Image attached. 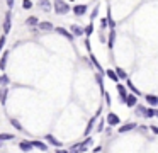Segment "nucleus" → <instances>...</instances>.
<instances>
[{
	"label": "nucleus",
	"mask_w": 158,
	"mask_h": 153,
	"mask_svg": "<svg viewBox=\"0 0 158 153\" xmlns=\"http://www.w3.org/2000/svg\"><path fill=\"white\" fill-rule=\"evenodd\" d=\"M99 114H100V111L97 112L95 117H92V119L89 121V124H87V129H85V136H89V134H90V131L94 129V126H95V121H97V117H99Z\"/></svg>",
	"instance_id": "nucleus-11"
},
{
	"label": "nucleus",
	"mask_w": 158,
	"mask_h": 153,
	"mask_svg": "<svg viewBox=\"0 0 158 153\" xmlns=\"http://www.w3.org/2000/svg\"><path fill=\"white\" fill-rule=\"evenodd\" d=\"M7 95H9V88L2 87V90H0V102H2V105L7 104Z\"/></svg>",
	"instance_id": "nucleus-12"
},
{
	"label": "nucleus",
	"mask_w": 158,
	"mask_h": 153,
	"mask_svg": "<svg viewBox=\"0 0 158 153\" xmlns=\"http://www.w3.org/2000/svg\"><path fill=\"white\" fill-rule=\"evenodd\" d=\"M19 148H21V150H22V151H24V153H29V151H31L32 148H34V146L31 145V141H27V139H22V141L19 143Z\"/></svg>",
	"instance_id": "nucleus-7"
},
{
	"label": "nucleus",
	"mask_w": 158,
	"mask_h": 153,
	"mask_svg": "<svg viewBox=\"0 0 158 153\" xmlns=\"http://www.w3.org/2000/svg\"><path fill=\"white\" fill-rule=\"evenodd\" d=\"M144 100L151 105V107H156L158 105V95H153V94H146L144 95Z\"/></svg>",
	"instance_id": "nucleus-6"
},
{
	"label": "nucleus",
	"mask_w": 158,
	"mask_h": 153,
	"mask_svg": "<svg viewBox=\"0 0 158 153\" xmlns=\"http://www.w3.org/2000/svg\"><path fill=\"white\" fill-rule=\"evenodd\" d=\"M116 73H117V77H119V80H127V75H126V71H124L123 68L117 66L116 68Z\"/></svg>",
	"instance_id": "nucleus-24"
},
{
	"label": "nucleus",
	"mask_w": 158,
	"mask_h": 153,
	"mask_svg": "<svg viewBox=\"0 0 158 153\" xmlns=\"http://www.w3.org/2000/svg\"><path fill=\"white\" fill-rule=\"evenodd\" d=\"M55 31H56V32H58V34H61V36H65L66 39H70V41L73 39V34H72V32H68V31H66V29H63V27H56Z\"/></svg>",
	"instance_id": "nucleus-14"
},
{
	"label": "nucleus",
	"mask_w": 158,
	"mask_h": 153,
	"mask_svg": "<svg viewBox=\"0 0 158 153\" xmlns=\"http://www.w3.org/2000/svg\"><path fill=\"white\" fill-rule=\"evenodd\" d=\"M97 14H99V5H97L95 9L92 10V15H90V19H95V17H97Z\"/></svg>",
	"instance_id": "nucleus-36"
},
{
	"label": "nucleus",
	"mask_w": 158,
	"mask_h": 153,
	"mask_svg": "<svg viewBox=\"0 0 158 153\" xmlns=\"http://www.w3.org/2000/svg\"><path fill=\"white\" fill-rule=\"evenodd\" d=\"M9 83H10V78H9L7 75H0V85H2V87H7Z\"/></svg>",
	"instance_id": "nucleus-26"
},
{
	"label": "nucleus",
	"mask_w": 158,
	"mask_h": 153,
	"mask_svg": "<svg viewBox=\"0 0 158 153\" xmlns=\"http://www.w3.org/2000/svg\"><path fill=\"white\" fill-rule=\"evenodd\" d=\"M15 136L10 134V133H0V143H4V141H10V139H14Z\"/></svg>",
	"instance_id": "nucleus-18"
},
{
	"label": "nucleus",
	"mask_w": 158,
	"mask_h": 153,
	"mask_svg": "<svg viewBox=\"0 0 158 153\" xmlns=\"http://www.w3.org/2000/svg\"><path fill=\"white\" fill-rule=\"evenodd\" d=\"M107 73V77L110 78V80L114 82V83H119V77H117V73H116V70H107L106 71Z\"/></svg>",
	"instance_id": "nucleus-16"
},
{
	"label": "nucleus",
	"mask_w": 158,
	"mask_h": 153,
	"mask_svg": "<svg viewBox=\"0 0 158 153\" xmlns=\"http://www.w3.org/2000/svg\"><path fill=\"white\" fill-rule=\"evenodd\" d=\"M106 122H107V126H119L121 124V117L116 114V112H109V114L106 116Z\"/></svg>",
	"instance_id": "nucleus-2"
},
{
	"label": "nucleus",
	"mask_w": 158,
	"mask_h": 153,
	"mask_svg": "<svg viewBox=\"0 0 158 153\" xmlns=\"http://www.w3.org/2000/svg\"><path fill=\"white\" fill-rule=\"evenodd\" d=\"M150 129H151V133H153V134L158 136V126H150Z\"/></svg>",
	"instance_id": "nucleus-38"
},
{
	"label": "nucleus",
	"mask_w": 158,
	"mask_h": 153,
	"mask_svg": "<svg viewBox=\"0 0 158 153\" xmlns=\"http://www.w3.org/2000/svg\"><path fill=\"white\" fill-rule=\"evenodd\" d=\"M4 44H5V36H2L0 37V51L4 49Z\"/></svg>",
	"instance_id": "nucleus-37"
},
{
	"label": "nucleus",
	"mask_w": 158,
	"mask_h": 153,
	"mask_svg": "<svg viewBox=\"0 0 158 153\" xmlns=\"http://www.w3.org/2000/svg\"><path fill=\"white\" fill-rule=\"evenodd\" d=\"M44 139L49 143V145L56 146V148H61V141H60V139H56L53 134H46V136H44Z\"/></svg>",
	"instance_id": "nucleus-8"
},
{
	"label": "nucleus",
	"mask_w": 158,
	"mask_h": 153,
	"mask_svg": "<svg viewBox=\"0 0 158 153\" xmlns=\"http://www.w3.org/2000/svg\"><path fill=\"white\" fill-rule=\"evenodd\" d=\"M95 80H97V83H99V87H100V92L104 94V82H102V77H100V75H95Z\"/></svg>",
	"instance_id": "nucleus-30"
},
{
	"label": "nucleus",
	"mask_w": 158,
	"mask_h": 153,
	"mask_svg": "<svg viewBox=\"0 0 158 153\" xmlns=\"http://www.w3.org/2000/svg\"><path fill=\"white\" fill-rule=\"evenodd\" d=\"M107 26H109V20H107V19H100V27H102V29H106Z\"/></svg>",
	"instance_id": "nucleus-35"
},
{
	"label": "nucleus",
	"mask_w": 158,
	"mask_h": 153,
	"mask_svg": "<svg viewBox=\"0 0 158 153\" xmlns=\"http://www.w3.org/2000/svg\"><path fill=\"white\" fill-rule=\"evenodd\" d=\"M104 97H106V104L110 105V95H109V92H107V90H104Z\"/></svg>",
	"instance_id": "nucleus-34"
},
{
	"label": "nucleus",
	"mask_w": 158,
	"mask_h": 153,
	"mask_svg": "<svg viewBox=\"0 0 158 153\" xmlns=\"http://www.w3.org/2000/svg\"><path fill=\"white\" fill-rule=\"evenodd\" d=\"M156 114H158V109L150 107V109H146V112H144V117H156Z\"/></svg>",
	"instance_id": "nucleus-21"
},
{
	"label": "nucleus",
	"mask_w": 158,
	"mask_h": 153,
	"mask_svg": "<svg viewBox=\"0 0 158 153\" xmlns=\"http://www.w3.org/2000/svg\"><path fill=\"white\" fill-rule=\"evenodd\" d=\"M31 145L34 146V148L41 150V151H48V146H46V143H43V141H38V139H31Z\"/></svg>",
	"instance_id": "nucleus-10"
},
{
	"label": "nucleus",
	"mask_w": 158,
	"mask_h": 153,
	"mask_svg": "<svg viewBox=\"0 0 158 153\" xmlns=\"http://www.w3.org/2000/svg\"><path fill=\"white\" fill-rule=\"evenodd\" d=\"M7 58H9V51H4V54H2V58H0V70H5Z\"/></svg>",
	"instance_id": "nucleus-19"
},
{
	"label": "nucleus",
	"mask_w": 158,
	"mask_h": 153,
	"mask_svg": "<svg viewBox=\"0 0 158 153\" xmlns=\"http://www.w3.org/2000/svg\"><path fill=\"white\" fill-rule=\"evenodd\" d=\"M22 7H24L26 10H29L32 7V2H31V0H24V2H22Z\"/></svg>",
	"instance_id": "nucleus-32"
},
{
	"label": "nucleus",
	"mask_w": 158,
	"mask_h": 153,
	"mask_svg": "<svg viewBox=\"0 0 158 153\" xmlns=\"http://www.w3.org/2000/svg\"><path fill=\"white\" fill-rule=\"evenodd\" d=\"M126 87H127V88H129V90H131V94H134V95H139V90H138V88L134 87V83H133V82L129 80V78H127V80H126Z\"/></svg>",
	"instance_id": "nucleus-17"
},
{
	"label": "nucleus",
	"mask_w": 158,
	"mask_h": 153,
	"mask_svg": "<svg viewBox=\"0 0 158 153\" xmlns=\"http://www.w3.org/2000/svg\"><path fill=\"white\" fill-rule=\"evenodd\" d=\"M136 122H126V124H123V126H119V128H117V133H121V134H123V133H127V131H133L134 128H136Z\"/></svg>",
	"instance_id": "nucleus-5"
},
{
	"label": "nucleus",
	"mask_w": 158,
	"mask_h": 153,
	"mask_svg": "<svg viewBox=\"0 0 158 153\" xmlns=\"http://www.w3.org/2000/svg\"><path fill=\"white\" fill-rule=\"evenodd\" d=\"M38 27H39V31H53V29H55V27H53V24L48 22V20H44V22H39Z\"/></svg>",
	"instance_id": "nucleus-13"
},
{
	"label": "nucleus",
	"mask_w": 158,
	"mask_h": 153,
	"mask_svg": "<svg viewBox=\"0 0 158 153\" xmlns=\"http://www.w3.org/2000/svg\"><path fill=\"white\" fill-rule=\"evenodd\" d=\"M114 41H116V31L110 29V32H109V44H107V46H109L110 49L114 48Z\"/></svg>",
	"instance_id": "nucleus-22"
},
{
	"label": "nucleus",
	"mask_w": 158,
	"mask_h": 153,
	"mask_svg": "<svg viewBox=\"0 0 158 153\" xmlns=\"http://www.w3.org/2000/svg\"><path fill=\"white\" fill-rule=\"evenodd\" d=\"M90 61H92V63H94V66H95V68H97V70H99V71H104V70H102V66H100V63H99V61H97V58L94 56L92 53H90Z\"/></svg>",
	"instance_id": "nucleus-27"
},
{
	"label": "nucleus",
	"mask_w": 158,
	"mask_h": 153,
	"mask_svg": "<svg viewBox=\"0 0 158 153\" xmlns=\"http://www.w3.org/2000/svg\"><path fill=\"white\" fill-rule=\"evenodd\" d=\"M116 88H117V92H119V97H121V102H124V100H126V97H127V92H126V87H124L123 83H116Z\"/></svg>",
	"instance_id": "nucleus-9"
},
{
	"label": "nucleus",
	"mask_w": 158,
	"mask_h": 153,
	"mask_svg": "<svg viewBox=\"0 0 158 153\" xmlns=\"http://www.w3.org/2000/svg\"><path fill=\"white\" fill-rule=\"evenodd\" d=\"M72 34L73 36H82V34H85V31L80 26H72Z\"/></svg>",
	"instance_id": "nucleus-20"
},
{
	"label": "nucleus",
	"mask_w": 158,
	"mask_h": 153,
	"mask_svg": "<svg viewBox=\"0 0 158 153\" xmlns=\"http://www.w3.org/2000/svg\"><path fill=\"white\" fill-rule=\"evenodd\" d=\"M144 112H146V107H144V105H136V112H134L136 116H144Z\"/></svg>",
	"instance_id": "nucleus-28"
},
{
	"label": "nucleus",
	"mask_w": 158,
	"mask_h": 153,
	"mask_svg": "<svg viewBox=\"0 0 158 153\" xmlns=\"http://www.w3.org/2000/svg\"><path fill=\"white\" fill-rule=\"evenodd\" d=\"M83 31H85V34H87V36H90V34H92V32H94V24H92V22H90V24H89V26H87V27H85V29H83Z\"/></svg>",
	"instance_id": "nucleus-31"
},
{
	"label": "nucleus",
	"mask_w": 158,
	"mask_h": 153,
	"mask_svg": "<svg viewBox=\"0 0 158 153\" xmlns=\"http://www.w3.org/2000/svg\"><path fill=\"white\" fill-rule=\"evenodd\" d=\"M124 104L127 105V107H136L138 105V95H134V94H127V97H126V100H124Z\"/></svg>",
	"instance_id": "nucleus-3"
},
{
	"label": "nucleus",
	"mask_w": 158,
	"mask_h": 153,
	"mask_svg": "<svg viewBox=\"0 0 158 153\" xmlns=\"http://www.w3.org/2000/svg\"><path fill=\"white\" fill-rule=\"evenodd\" d=\"M26 24H27V26H38V24H39V20H38V17L31 15V17H27V20H26Z\"/></svg>",
	"instance_id": "nucleus-25"
},
{
	"label": "nucleus",
	"mask_w": 158,
	"mask_h": 153,
	"mask_svg": "<svg viewBox=\"0 0 158 153\" xmlns=\"http://www.w3.org/2000/svg\"><path fill=\"white\" fill-rule=\"evenodd\" d=\"M55 153H70V151H68V150H65V148H58Z\"/></svg>",
	"instance_id": "nucleus-39"
},
{
	"label": "nucleus",
	"mask_w": 158,
	"mask_h": 153,
	"mask_svg": "<svg viewBox=\"0 0 158 153\" xmlns=\"http://www.w3.org/2000/svg\"><path fill=\"white\" fill-rule=\"evenodd\" d=\"M10 27H12V14H10V10H9V12L5 14V20H4V34H9Z\"/></svg>",
	"instance_id": "nucleus-4"
},
{
	"label": "nucleus",
	"mask_w": 158,
	"mask_h": 153,
	"mask_svg": "<svg viewBox=\"0 0 158 153\" xmlns=\"http://www.w3.org/2000/svg\"><path fill=\"white\" fill-rule=\"evenodd\" d=\"M73 12H75V15H83V14L87 12V5H75L73 7Z\"/></svg>",
	"instance_id": "nucleus-15"
},
{
	"label": "nucleus",
	"mask_w": 158,
	"mask_h": 153,
	"mask_svg": "<svg viewBox=\"0 0 158 153\" xmlns=\"http://www.w3.org/2000/svg\"><path fill=\"white\" fill-rule=\"evenodd\" d=\"M10 124L14 126V128L17 129V131H22V126H21V122H19L17 119H14V117H12V119H10Z\"/></svg>",
	"instance_id": "nucleus-29"
},
{
	"label": "nucleus",
	"mask_w": 158,
	"mask_h": 153,
	"mask_svg": "<svg viewBox=\"0 0 158 153\" xmlns=\"http://www.w3.org/2000/svg\"><path fill=\"white\" fill-rule=\"evenodd\" d=\"M39 7H41L43 10H46V12H48V10L51 9V3H49V0H39Z\"/></svg>",
	"instance_id": "nucleus-23"
},
{
	"label": "nucleus",
	"mask_w": 158,
	"mask_h": 153,
	"mask_svg": "<svg viewBox=\"0 0 158 153\" xmlns=\"http://www.w3.org/2000/svg\"><path fill=\"white\" fill-rule=\"evenodd\" d=\"M104 124H107V122L104 121V119H100L99 126H97V131H99V133H102V131H104Z\"/></svg>",
	"instance_id": "nucleus-33"
},
{
	"label": "nucleus",
	"mask_w": 158,
	"mask_h": 153,
	"mask_svg": "<svg viewBox=\"0 0 158 153\" xmlns=\"http://www.w3.org/2000/svg\"><path fill=\"white\" fill-rule=\"evenodd\" d=\"M7 7H9V10L14 7V0H7Z\"/></svg>",
	"instance_id": "nucleus-40"
},
{
	"label": "nucleus",
	"mask_w": 158,
	"mask_h": 153,
	"mask_svg": "<svg viewBox=\"0 0 158 153\" xmlns=\"http://www.w3.org/2000/svg\"><path fill=\"white\" fill-rule=\"evenodd\" d=\"M55 12L56 14H66L70 10V7H68V3H65L63 0H55Z\"/></svg>",
	"instance_id": "nucleus-1"
}]
</instances>
